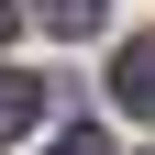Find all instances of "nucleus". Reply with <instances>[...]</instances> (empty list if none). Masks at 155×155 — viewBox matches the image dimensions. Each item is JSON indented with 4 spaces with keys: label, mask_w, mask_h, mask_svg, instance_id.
I'll return each mask as SVG.
<instances>
[{
    "label": "nucleus",
    "mask_w": 155,
    "mask_h": 155,
    "mask_svg": "<svg viewBox=\"0 0 155 155\" xmlns=\"http://www.w3.org/2000/svg\"><path fill=\"white\" fill-rule=\"evenodd\" d=\"M111 100H122V111H155V45H122V67H111Z\"/></svg>",
    "instance_id": "f257e3e1"
},
{
    "label": "nucleus",
    "mask_w": 155,
    "mask_h": 155,
    "mask_svg": "<svg viewBox=\"0 0 155 155\" xmlns=\"http://www.w3.org/2000/svg\"><path fill=\"white\" fill-rule=\"evenodd\" d=\"M33 111H45V89H33V78H22V67H0V133H22V122H33Z\"/></svg>",
    "instance_id": "f03ea898"
},
{
    "label": "nucleus",
    "mask_w": 155,
    "mask_h": 155,
    "mask_svg": "<svg viewBox=\"0 0 155 155\" xmlns=\"http://www.w3.org/2000/svg\"><path fill=\"white\" fill-rule=\"evenodd\" d=\"M45 11V33H100V0H33Z\"/></svg>",
    "instance_id": "7ed1b4c3"
},
{
    "label": "nucleus",
    "mask_w": 155,
    "mask_h": 155,
    "mask_svg": "<svg viewBox=\"0 0 155 155\" xmlns=\"http://www.w3.org/2000/svg\"><path fill=\"white\" fill-rule=\"evenodd\" d=\"M45 155H111V133H89V122H78V133H55Z\"/></svg>",
    "instance_id": "20e7f679"
},
{
    "label": "nucleus",
    "mask_w": 155,
    "mask_h": 155,
    "mask_svg": "<svg viewBox=\"0 0 155 155\" xmlns=\"http://www.w3.org/2000/svg\"><path fill=\"white\" fill-rule=\"evenodd\" d=\"M0 45H11V0H0Z\"/></svg>",
    "instance_id": "39448f33"
}]
</instances>
